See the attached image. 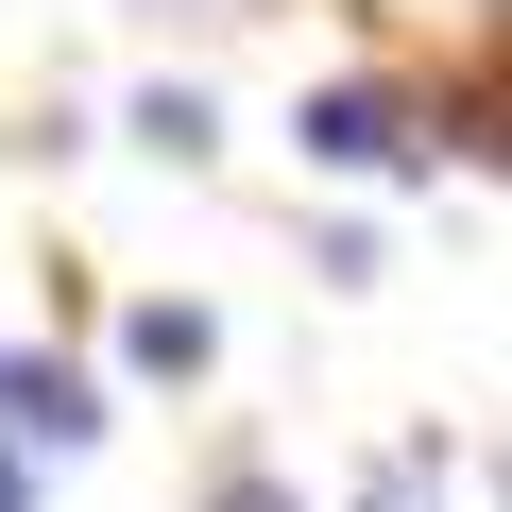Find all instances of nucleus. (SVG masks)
Instances as JSON below:
<instances>
[{"mask_svg": "<svg viewBox=\"0 0 512 512\" xmlns=\"http://www.w3.org/2000/svg\"><path fill=\"white\" fill-rule=\"evenodd\" d=\"M222 512H291V495H274V478H222Z\"/></svg>", "mask_w": 512, "mask_h": 512, "instance_id": "20e7f679", "label": "nucleus"}, {"mask_svg": "<svg viewBox=\"0 0 512 512\" xmlns=\"http://www.w3.org/2000/svg\"><path fill=\"white\" fill-rule=\"evenodd\" d=\"M0 512H35V478H18V461H0Z\"/></svg>", "mask_w": 512, "mask_h": 512, "instance_id": "39448f33", "label": "nucleus"}, {"mask_svg": "<svg viewBox=\"0 0 512 512\" xmlns=\"http://www.w3.org/2000/svg\"><path fill=\"white\" fill-rule=\"evenodd\" d=\"M205 18H256V0H205Z\"/></svg>", "mask_w": 512, "mask_h": 512, "instance_id": "423d86ee", "label": "nucleus"}, {"mask_svg": "<svg viewBox=\"0 0 512 512\" xmlns=\"http://www.w3.org/2000/svg\"><path fill=\"white\" fill-rule=\"evenodd\" d=\"M0 427H18V444H86L103 410H86V376H69V359H0Z\"/></svg>", "mask_w": 512, "mask_h": 512, "instance_id": "f03ea898", "label": "nucleus"}, {"mask_svg": "<svg viewBox=\"0 0 512 512\" xmlns=\"http://www.w3.org/2000/svg\"><path fill=\"white\" fill-rule=\"evenodd\" d=\"M291 137H308V154H325V171H410V154H427V137H410V103H393V86H325V103H308V120H291Z\"/></svg>", "mask_w": 512, "mask_h": 512, "instance_id": "f257e3e1", "label": "nucleus"}, {"mask_svg": "<svg viewBox=\"0 0 512 512\" xmlns=\"http://www.w3.org/2000/svg\"><path fill=\"white\" fill-rule=\"evenodd\" d=\"M376 512H444V444H393L376 461Z\"/></svg>", "mask_w": 512, "mask_h": 512, "instance_id": "7ed1b4c3", "label": "nucleus"}]
</instances>
